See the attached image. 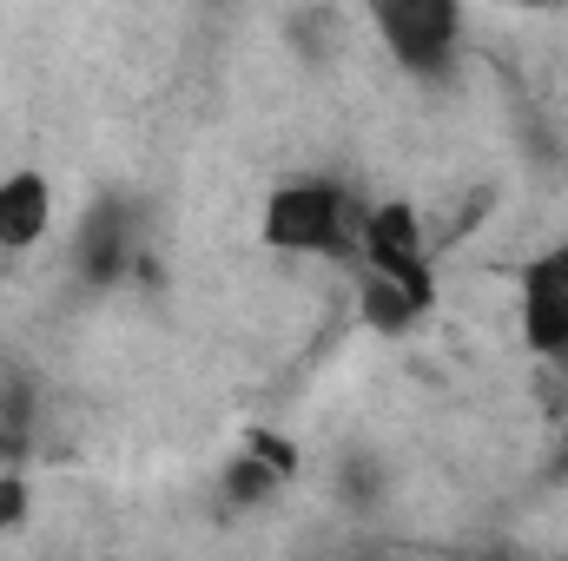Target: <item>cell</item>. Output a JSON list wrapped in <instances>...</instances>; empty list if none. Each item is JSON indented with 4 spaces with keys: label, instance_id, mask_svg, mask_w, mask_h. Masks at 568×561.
I'll return each instance as SVG.
<instances>
[{
    "label": "cell",
    "instance_id": "obj_1",
    "mask_svg": "<svg viewBox=\"0 0 568 561\" xmlns=\"http://www.w3.org/2000/svg\"><path fill=\"white\" fill-rule=\"evenodd\" d=\"M357 232H364V212L331 178H291V185H278L265 198V218H258V238L272 252H284V258H351Z\"/></svg>",
    "mask_w": 568,
    "mask_h": 561
},
{
    "label": "cell",
    "instance_id": "obj_2",
    "mask_svg": "<svg viewBox=\"0 0 568 561\" xmlns=\"http://www.w3.org/2000/svg\"><path fill=\"white\" fill-rule=\"evenodd\" d=\"M357 258H364V278H384L390 290H404L410 304H436V272H429V232L417 218V205L390 198V205H371L364 212V232H357Z\"/></svg>",
    "mask_w": 568,
    "mask_h": 561
},
{
    "label": "cell",
    "instance_id": "obj_3",
    "mask_svg": "<svg viewBox=\"0 0 568 561\" xmlns=\"http://www.w3.org/2000/svg\"><path fill=\"white\" fill-rule=\"evenodd\" d=\"M371 27L390 47V60L417 80L449 73V60L463 47V7L456 0H390V7L371 13Z\"/></svg>",
    "mask_w": 568,
    "mask_h": 561
},
{
    "label": "cell",
    "instance_id": "obj_4",
    "mask_svg": "<svg viewBox=\"0 0 568 561\" xmlns=\"http://www.w3.org/2000/svg\"><path fill=\"white\" fill-rule=\"evenodd\" d=\"M523 344L542 364L568 357V245H549L523 272Z\"/></svg>",
    "mask_w": 568,
    "mask_h": 561
},
{
    "label": "cell",
    "instance_id": "obj_5",
    "mask_svg": "<svg viewBox=\"0 0 568 561\" xmlns=\"http://www.w3.org/2000/svg\"><path fill=\"white\" fill-rule=\"evenodd\" d=\"M73 265H80V278L93 284V290L126 284L145 265L140 238H133V212H126L120 198H106V205H93V212L80 218V232H73Z\"/></svg>",
    "mask_w": 568,
    "mask_h": 561
},
{
    "label": "cell",
    "instance_id": "obj_6",
    "mask_svg": "<svg viewBox=\"0 0 568 561\" xmlns=\"http://www.w3.org/2000/svg\"><path fill=\"white\" fill-rule=\"evenodd\" d=\"M53 232V185L47 172L20 165L0 178V258H27L33 245H47Z\"/></svg>",
    "mask_w": 568,
    "mask_h": 561
},
{
    "label": "cell",
    "instance_id": "obj_7",
    "mask_svg": "<svg viewBox=\"0 0 568 561\" xmlns=\"http://www.w3.org/2000/svg\"><path fill=\"white\" fill-rule=\"evenodd\" d=\"M33 429H40L33 384L20 370H0V469H20L33 456Z\"/></svg>",
    "mask_w": 568,
    "mask_h": 561
},
{
    "label": "cell",
    "instance_id": "obj_8",
    "mask_svg": "<svg viewBox=\"0 0 568 561\" xmlns=\"http://www.w3.org/2000/svg\"><path fill=\"white\" fill-rule=\"evenodd\" d=\"M278 489L284 482L265 469V462H252L245 449L232 456V469H225V502H232V509H258V502H272Z\"/></svg>",
    "mask_w": 568,
    "mask_h": 561
},
{
    "label": "cell",
    "instance_id": "obj_9",
    "mask_svg": "<svg viewBox=\"0 0 568 561\" xmlns=\"http://www.w3.org/2000/svg\"><path fill=\"white\" fill-rule=\"evenodd\" d=\"M364 317H371L377 330H410V324L424 317V304H410L404 290H390L384 278H364Z\"/></svg>",
    "mask_w": 568,
    "mask_h": 561
},
{
    "label": "cell",
    "instance_id": "obj_10",
    "mask_svg": "<svg viewBox=\"0 0 568 561\" xmlns=\"http://www.w3.org/2000/svg\"><path fill=\"white\" fill-rule=\"evenodd\" d=\"M245 456H252V462H265L278 482H291V476L304 469L297 442H291V436H278V429H265V422H252V429H245Z\"/></svg>",
    "mask_w": 568,
    "mask_h": 561
},
{
    "label": "cell",
    "instance_id": "obj_11",
    "mask_svg": "<svg viewBox=\"0 0 568 561\" xmlns=\"http://www.w3.org/2000/svg\"><path fill=\"white\" fill-rule=\"evenodd\" d=\"M27 509H33L27 476H20V469H0V536H7V529H20V522H27Z\"/></svg>",
    "mask_w": 568,
    "mask_h": 561
},
{
    "label": "cell",
    "instance_id": "obj_12",
    "mask_svg": "<svg viewBox=\"0 0 568 561\" xmlns=\"http://www.w3.org/2000/svg\"><path fill=\"white\" fill-rule=\"evenodd\" d=\"M562 476H568V449H562Z\"/></svg>",
    "mask_w": 568,
    "mask_h": 561
},
{
    "label": "cell",
    "instance_id": "obj_13",
    "mask_svg": "<svg viewBox=\"0 0 568 561\" xmlns=\"http://www.w3.org/2000/svg\"><path fill=\"white\" fill-rule=\"evenodd\" d=\"M0 278H7V258H0Z\"/></svg>",
    "mask_w": 568,
    "mask_h": 561
}]
</instances>
